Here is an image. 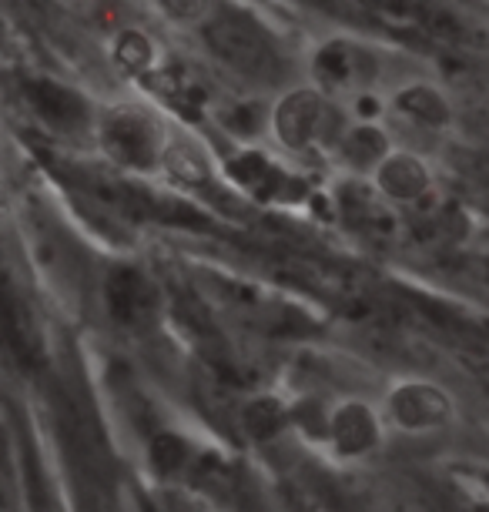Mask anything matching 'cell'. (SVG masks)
I'll return each instance as SVG.
<instances>
[{"instance_id":"obj_8","label":"cell","mask_w":489,"mask_h":512,"mask_svg":"<svg viewBox=\"0 0 489 512\" xmlns=\"http://www.w3.org/2000/svg\"><path fill=\"white\" fill-rule=\"evenodd\" d=\"M389 412L402 429L423 432V429L443 425L449 415H453V402H449V395L443 389H436V385H429V382H406L392 392Z\"/></svg>"},{"instance_id":"obj_2","label":"cell","mask_w":489,"mask_h":512,"mask_svg":"<svg viewBox=\"0 0 489 512\" xmlns=\"http://www.w3.org/2000/svg\"><path fill=\"white\" fill-rule=\"evenodd\" d=\"M345 124V108L319 84L302 81L285 88L268 108V134L289 154H329Z\"/></svg>"},{"instance_id":"obj_11","label":"cell","mask_w":489,"mask_h":512,"mask_svg":"<svg viewBox=\"0 0 489 512\" xmlns=\"http://www.w3.org/2000/svg\"><path fill=\"white\" fill-rule=\"evenodd\" d=\"M473 512H489V506H476Z\"/></svg>"},{"instance_id":"obj_9","label":"cell","mask_w":489,"mask_h":512,"mask_svg":"<svg viewBox=\"0 0 489 512\" xmlns=\"http://www.w3.org/2000/svg\"><path fill=\"white\" fill-rule=\"evenodd\" d=\"M151 7H155L158 21L165 27L191 34V31H201V27L212 21L218 0H151Z\"/></svg>"},{"instance_id":"obj_3","label":"cell","mask_w":489,"mask_h":512,"mask_svg":"<svg viewBox=\"0 0 489 512\" xmlns=\"http://www.w3.org/2000/svg\"><path fill=\"white\" fill-rule=\"evenodd\" d=\"M372 54L362 44L349 41V37H329V41L315 44L309 71L312 84H319L325 94H332L335 101H345L352 94L372 88V71H369Z\"/></svg>"},{"instance_id":"obj_4","label":"cell","mask_w":489,"mask_h":512,"mask_svg":"<svg viewBox=\"0 0 489 512\" xmlns=\"http://www.w3.org/2000/svg\"><path fill=\"white\" fill-rule=\"evenodd\" d=\"M386 121L439 134L456 124V108L446 88H439L436 81L409 77V81H399L396 88L386 91Z\"/></svg>"},{"instance_id":"obj_7","label":"cell","mask_w":489,"mask_h":512,"mask_svg":"<svg viewBox=\"0 0 489 512\" xmlns=\"http://www.w3.org/2000/svg\"><path fill=\"white\" fill-rule=\"evenodd\" d=\"M392 131L389 121H359V118H345V124L335 134L332 144V158L342 168L356 171V175L369 178V171L386 158V151L392 148Z\"/></svg>"},{"instance_id":"obj_6","label":"cell","mask_w":489,"mask_h":512,"mask_svg":"<svg viewBox=\"0 0 489 512\" xmlns=\"http://www.w3.org/2000/svg\"><path fill=\"white\" fill-rule=\"evenodd\" d=\"M104 57H108V64L131 84L151 81V77H158L165 71V47H161L158 34L148 31L145 24L118 27V31L104 41Z\"/></svg>"},{"instance_id":"obj_10","label":"cell","mask_w":489,"mask_h":512,"mask_svg":"<svg viewBox=\"0 0 489 512\" xmlns=\"http://www.w3.org/2000/svg\"><path fill=\"white\" fill-rule=\"evenodd\" d=\"M4 144H7V131H4V121H0V151H4Z\"/></svg>"},{"instance_id":"obj_5","label":"cell","mask_w":489,"mask_h":512,"mask_svg":"<svg viewBox=\"0 0 489 512\" xmlns=\"http://www.w3.org/2000/svg\"><path fill=\"white\" fill-rule=\"evenodd\" d=\"M369 185L379 198L392 201V205H423L433 195L436 175H433V164L419 151L392 144L386 158L369 171Z\"/></svg>"},{"instance_id":"obj_1","label":"cell","mask_w":489,"mask_h":512,"mask_svg":"<svg viewBox=\"0 0 489 512\" xmlns=\"http://www.w3.org/2000/svg\"><path fill=\"white\" fill-rule=\"evenodd\" d=\"M171 121L158 104L131 98L114 101L98 118V144L108 158L134 175H161L165 151L171 144Z\"/></svg>"}]
</instances>
